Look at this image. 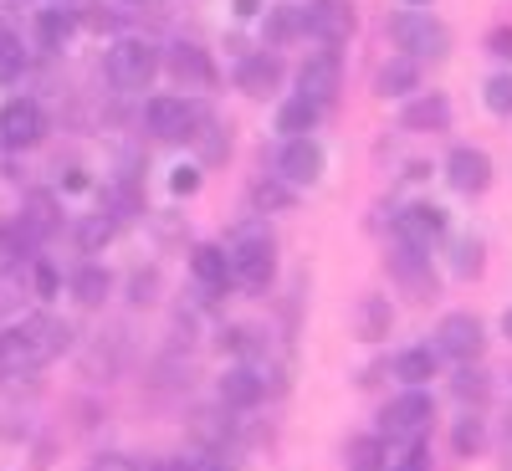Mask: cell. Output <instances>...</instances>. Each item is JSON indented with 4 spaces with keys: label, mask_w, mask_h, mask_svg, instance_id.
Returning <instances> with one entry per match:
<instances>
[{
    "label": "cell",
    "mask_w": 512,
    "mask_h": 471,
    "mask_svg": "<svg viewBox=\"0 0 512 471\" xmlns=\"http://www.w3.org/2000/svg\"><path fill=\"white\" fill-rule=\"evenodd\" d=\"M67 344H72V328L57 323V318H47V313H36L21 328L0 333V374H6V379L31 374L41 364H52L57 354H67Z\"/></svg>",
    "instance_id": "obj_1"
},
{
    "label": "cell",
    "mask_w": 512,
    "mask_h": 471,
    "mask_svg": "<svg viewBox=\"0 0 512 471\" xmlns=\"http://www.w3.org/2000/svg\"><path fill=\"white\" fill-rule=\"evenodd\" d=\"M226 256H231V277L241 287H251V292H262L277 277V246H272L262 221H241L226 236Z\"/></svg>",
    "instance_id": "obj_2"
},
{
    "label": "cell",
    "mask_w": 512,
    "mask_h": 471,
    "mask_svg": "<svg viewBox=\"0 0 512 471\" xmlns=\"http://www.w3.org/2000/svg\"><path fill=\"white\" fill-rule=\"evenodd\" d=\"M390 41L400 47V57H415V62H441L451 52V31L431 11H415V6L390 21Z\"/></svg>",
    "instance_id": "obj_3"
},
{
    "label": "cell",
    "mask_w": 512,
    "mask_h": 471,
    "mask_svg": "<svg viewBox=\"0 0 512 471\" xmlns=\"http://www.w3.org/2000/svg\"><path fill=\"white\" fill-rule=\"evenodd\" d=\"M108 82L113 88H123V93H144L149 82L159 77V67H164V57H159V47H149V41H139V36H123V41H113L108 47Z\"/></svg>",
    "instance_id": "obj_4"
},
{
    "label": "cell",
    "mask_w": 512,
    "mask_h": 471,
    "mask_svg": "<svg viewBox=\"0 0 512 471\" xmlns=\"http://www.w3.org/2000/svg\"><path fill=\"white\" fill-rule=\"evenodd\" d=\"M379 420H384V436L390 441H420L436 420V400L425 390H405V395H395L390 405H384Z\"/></svg>",
    "instance_id": "obj_5"
},
{
    "label": "cell",
    "mask_w": 512,
    "mask_h": 471,
    "mask_svg": "<svg viewBox=\"0 0 512 471\" xmlns=\"http://www.w3.org/2000/svg\"><path fill=\"white\" fill-rule=\"evenodd\" d=\"M338 88H344V62H338L333 47L313 52L303 67H297V98H308V103L328 108V103L338 98Z\"/></svg>",
    "instance_id": "obj_6"
},
{
    "label": "cell",
    "mask_w": 512,
    "mask_h": 471,
    "mask_svg": "<svg viewBox=\"0 0 512 471\" xmlns=\"http://www.w3.org/2000/svg\"><path fill=\"white\" fill-rule=\"evenodd\" d=\"M482 344H487V333H482V318L477 313H446L441 323H436V354L441 359H461V364H472L477 354H482Z\"/></svg>",
    "instance_id": "obj_7"
},
{
    "label": "cell",
    "mask_w": 512,
    "mask_h": 471,
    "mask_svg": "<svg viewBox=\"0 0 512 471\" xmlns=\"http://www.w3.org/2000/svg\"><path fill=\"white\" fill-rule=\"evenodd\" d=\"M41 134H47V113H41L36 98H11L6 108H0V149H31L41 144Z\"/></svg>",
    "instance_id": "obj_8"
},
{
    "label": "cell",
    "mask_w": 512,
    "mask_h": 471,
    "mask_svg": "<svg viewBox=\"0 0 512 471\" xmlns=\"http://www.w3.org/2000/svg\"><path fill=\"white\" fill-rule=\"evenodd\" d=\"M323 164H328L323 144H318L313 134H297V139H287L282 154H277V180H287L292 190H297V185H318V180H323Z\"/></svg>",
    "instance_id": "obj_9"
},
{
    "label": "cell",
    "mask_w": 512,
    "mask_h": 471,
    "mask_svg": "<svg viewBox=\"0 0 512 471\" xmlns=\"http://www.w3.org/2000/svg\"><path fill=\"white\" fill-rule=\"evenodd\" d=\"M303 31L318 36L323 47H338L354 31V0H308L303 6Z\"/></svg>",
    "instance_id": "obj_10"
},
{
    "label": "cell",
    "mask_w": 512,
    "mask_h": 471,
    "mask_svg": "<svg viewBox=\"0 0 512 471\" xmlns=\"http://www.w3.org/2000/svg\"><path fill=\"white\" fill-rule=\"evenodd\" d=\"M195 118H200V108H195L190 98H175V93H159V98H149V108H144V123H149L154 139H190Z\"/></svg>",
    "instance_id": "obj_11"
},
{
    "label": "cell",
    "mask_w": 512,
    "mask_h": 471,
    "mask_svg": "<svg viewBox=\"0 0 512 471\" xmlns=\"http://www.w3.org/2000/svg\"><path fill=\"white\" fill-rule=\"evenodd\" d=\"M395 236H400L405 246L431 251V246L446 236V210H441V205H431V200H415V205H405L400 216H395Z\"/></svg>",
    "instance_id": "obj_12"
},
{
    "label": "cell",
    "mask_w": 512,
    "mask_h": 471,
    "mask_svg": "<svg viewBox=\"0 0 512 471\" xmlns=\"http://www.w3.org/2000/svg\"><path fill=\"white\" fill-rule=\"evenodd\" d=\"M446 180H451V190H461V195H482V190L492 185V159H487V149L456 144V149L446 154Z\"/></svg>",
    "instance_id": "obj_13"
},
{
    "label": "cell",
    "mask_w": 512,
    "mask_h": 471,
    "mask_svg": "<svg viewBox=\"0 0 512 471\" xmlns=\"http://www.w3.org/2000/svg\"><path fill=\"white\" fill-rule=\"evenodd\" d=\"M164 67H169V77H175L185 93H195V88H216V62H210V52H200L195 41H180V47H169Z\"/></svg>",
    "instance_id": "obj_14"
},
{
    "label": "cell",
    "mask_w": 512,
    "mask_h": 471,
    "mask_svg": "<svg viewBox=\"0 0 512 471\" xmlns=\"http://www.w3.org/2000/svg\"><path fill=\"white\" fill-rule=\"evenodd\" d=\"M236 88H241L246 98H267V93H277V88H282V57H277V52H251V57H241V67H236Z\"/></svg>",
    "instance_id": "obj_15"
},
{
    "label": "cell",
    "mask_w": 512,
    "mask_h": 471,
    "mask_svg": "<svg viewBox=\"0 0 512 471\" xmlns=\"http://www.w3.org/2000/svg\"><path fill=\"white\" fill-rule=\"evenodd\" d=\"M190 272H195V282L205 287V292H226L236 277H231V256H226V246H216V241H200V246H190Z\"/></svg>",
    "instance_id": "obj_16"
},
{
    "label": "cell",
    "mask_w": 512,
    "mask_h": 471,
    "mask_svg": "<svg viewBox=\"0 0 512 471\" xmlns=\"http://www.w3.org/2000/svg\"><path fill=\"white\" fill-rule=\"evenodd\" d=\"M390 272L420 297V303H425V297H436V272H431V256H425L420 246H405L400 241V251L390 256Z\"/></svg>",
    "instance_id": "obj_17"
},
{
    "label": "cell",
    "mask_w": 512,
    "mask_h": 471,
    "mask_svg": "<svg viewBox=\"0 0 512 471\" xmlns=\"http://www.w3.org/2000/svg\"><path fill=\"white\" fill-rule=\"evenodd\" d=\"M400 123L410 128V134H441V128L451 123V103L446 93H415L400 113Z\"/></svg>",
    "instance_id": "obj_18"
},
{
    "label": "cell",
    "mask_w": 512,
    "mask_h": 471,
    "mask_svg": "<svg viewBox=\"0 0 512 471\" xmlns=\"http://www.w3.org/2000/svg\"><path fill=\"white\" fill-rule=\"evenodd\" d=\"M262 395H267V379L256 374V369L236 364V369L221 374V405H231V410H251V405H262Z\"/></svg>",
    "instance_id": "obj_19"
},
{
    "label": "cell",
    "mask_w": 512,
    "mask_h": 471,
    "mask_svg": "<svg viewBox=\"0 0 512 471\" xmlns=\"http://www.w3.org/2000/svg\"><path fill=\"white\" fill-rule=\"evenodd\" d=\"M420 88V62L415 57H390L374 72V93L379 98H410Z\"/></svg>",
    "instance_id": "obj_20"
},
{
    "label": "cell",
    "mask_w": 512,
    "mask_h": 471,
    "mask_svg": "<svg viewBox=\"0 0 512 471\" xmlns=\"http://www.w3.org/2000/svg\"><path fill=\"white\" fill-rule=\"evenodd\" d=\"M82 31V21H77V11H67V6H52V11H36V41L47 52H62L67 41Z\"/></svg>",
    "instance_id": "obj_21"
},
{
    "label": "cell",
    "mask_w": 512,
    "mask_h": 471,
    "mask_svg": "<svg viewBox=\"0 0 512 471\" xmlns=\"http://www.w3.org/2000/svg\"><path fill=\"white\" fill-rule=\"evenodd\" d=\"M390 369L405 390H425V379H436V369H441V354L436 349H405V354H395Z\"/></svg>",
    "instance_id": "obj_22"
},
{
    "label": "cell",
    "mask_w": 512,
    "mask_h": 471,
    "mask_svg": "<svg viewBox=\"0 0 512 471\" xmlns=\"http://www.w3.org/2000/svg\"><path fill=\"white\" fill-rule=\"evenodd\" d=\"M190 144H195V154H200V164H221L226 154H231V139H226V128L216 123V118H195V128H190Z\"/></svg>",
    "instance_id": "obj_23"
},
{
    "label": "cell",
    "mask_w": 512,
    "mask_h": 471,
    "mask_svg": "<svg viewBox=\"0 0 512 471\" xmlns=\"http://www.w3.org/2000/svg\"><path fill=\"white\" fill-rule=\"evenodd\" d=\"M318 118H323V108H318V103H308V98H287V103L277 108V134H287V139L313 134Z\"/></svg>",
    "instance_id": "obj_24"
},
{
    "label": "cell",
    "mask_w": 512,
    "mask_h": 471,
    "mask_svg": "<svg viewBox=\"0 0 512 471\" xmlns=\"http://www.w3.org/2000/svg\"><path fill=\"white\" fill-rule=\"evenodd\" d=\"M262 31H267V47H282V41L308 36V31H303V6H267Z\"/></svg>",
    "instance_id": "obj_25"
},
{
    "label": "cell",
    "mask_w": 512,
    "mask_h": 471,
    "mask_svg": "<svg viewBox=\"0 0 512 471\" xmlns=\"http://www.w3.org/2000/svg\"><path fill=\"white\" fill-rule=\"evenodd\" d=\"M390 323H395V313H390V303H384V297H359V308H354V328H359L364 344L384 338V333H390Z\"/></svg>",
    "instance_id": "obj_26"
},
{
    "label": "cell",
    "mask_w": 512,
    "mask_h": 471,
    "mask_svg": "<svg viewBox=\"0 0 512 471\" xmlns=\"http://www.w3.org/2000/svg\"><path fill=\"white\" fill-rule=\"evenodd\" d=\"M21 226H26L31 241L52 236V231H57V200H52L47 190H36V195L26 200V210H21Z\"/></svg>",
    "instance_id": "obj_27"
},
{
    "label": "cell",
    "mask_w": 512,
    "mask_h": 471,
    "mask_svg": "<svg viewBox=\"0 0 512 471\" xmlns=\"http://www.w3.org/2000/svg\"><path fill=\"white\" fill-rule=\"evenodd\" d=\"M292 200H297V195H292L287 180H256V185H251V205L262 210V216H267V210H292Z\"/></svg>",
    "instance_id": "obj_28"
},
{
    "label": "cell",
    "mask_w": 512,
    "mask_h": 471,
    "mask_svg": "<svg viewBox=\"0 0 512 471\" xmlns=\"http://www.w3.org/2000/svg\"><path fill=\"white\" fill-rule=\"evenodd\" d=\"M72 297H77L82 308L103 303V297H108V272H103V267H82V272L72 277Z\"/></svg>",
    "instance_id": "obj_29"
},
{
    "label": "cell",
    "mask_w": 512,
    "mask_h": 471,
    "mask_svg": "<svg viewBox=\"0 0 512 471\" xmlns=\"http://www.w3.org/2000/svg\"><path fill=\"white\" fill-rule=\"evenodd\" d=\"M344 456H349L354 471H379L384 466V436H354Z\"/></svg>",
    "instance_id": "obj_30"
},
{
    "label": "cell",
    "mask_w": 512,
    "mask_h": 471,
    "mask_svg": "<svg viewBox=\"0 0 512 471\" xmlns=\"http://www.w3.org/2000/svg\"><path fill=\"white\" fill-rule=\"evenodd\" d=\"M482 103H487L497 118H512V72H497V77H487Z\"/></svg>",
    "instance_id": "obj_31"
},
{
    "label": "cell",
    "mask_w": 512,
    "mask_h": 471,
    "mask_svg": "<svg viewBox=\"0 0 512 471\" xmlns=\"http://www.w3.org/2000/svg\"><path fill=\"white\" fill-rule=\"evenodd\" d=\"M451 441H456V451H461V456H477V451L487 446V431H482V420H477V415L456 420V436H451Z\"/></svg>",
    "instance_id": "obj_32"
},
{
    "label": "cell",
    "mask_w": 512,
    "mask_h": 471,
    "mask_svg": "<svg viewBox=\"0 0 512 471\" xmlns=\"http://www.w3.org/2000/svg\"><path fill=\"white\" fill-rule=\"evenodd\" d=\"M31 292H36V297H47V303H52V297L62 292V277H57V267H52V262H41V256L31 262Z\"/></svg>",
    "instance_id": "obj_33"
},
{
    "label": "cell",
    "mask_w": 512,
    "mask_h": 471,
    "mask_svg": "<svg viewBox=\"0 0 512 471\" xmlns=\"http://www.w3.org/2000/svg\"><path fill=\"white\" fill-rule=\"evenodd\" d=\"M21 297H26L21 272H16V267H0V313H16V308H21Z\"/></svg>",
    "instance_id": "obj_34"
},
{
    "label": "cell",
    "mask_w": 512,
    "mask_h": 471,
    "mask_svg": "<svg viewBox=\"0 0 512 471\" xmlns=\"http://www.w3.org/2000/svg\"><path fill=\"white\" fill-rule=\"evenodd\" d=\"M169 190H175V195H195L200 190V164H175V169H169Z\"/></svg>",
    "instance_id": "obj_35"
},
{
    "label": "cell",
    "mask_w": 512,
    "mask_h": 471,
    "mask_svg": "<svg viewBox=\"0 0 512 471\" xmlns=\"http://www.w3.org/2000/svg\"><path fill=\"white\" fill-rule=\"evenodd\" d=\"M456 272L461 277H477L482 272V241H461L456 246Z\"/></svg>",
    "instance_id": "obj_36"
},
{
    "label": "cell",
    "mask_w": 512,
    "mask_h": 471,
    "mask_svg": "<svg viewBox=\"0 0 512 471\" xmlns=\"http://www.w3.org/2000/svg\"><path fill=\"white\" fill-rule=\"evenodd\" d=\"M456 395H461V400H482V395H487V379H482L477 369H461V374H456Z\"/></svg>",
    "instance_id": "obj_37"
},
{
    "label": "cell",
    "mask_w": 512,
    "mask_h": 471,
    "mask_svg": "<svg viewBox=\"0 0 512 471\" xmlns=\"http://www.w3.org/2000/svg\"><path fill=\"white\" fill-rule=\"evenodd\" d=\"M108 236H113V221H103V216H93L88 226H82V246H88V251H98Z\"/></svg>",
    "instance_id": "obj_38"
},
{
    "label": "cell",
    "mask_w": 512,
    "mask_h": 471,
    "mask_svg": "<svg viewBox=\"0 0 512 471\" xmlns=\"http://www.w3.org/2000/svg\"><path fill=\"white\" fill-rule=\"evenodd\" d=\"M77 21L88 26V31H118V16L113 11H98V6L93 11H77Z\"/></svg>",
    "instance_id": "obj_39"
},
{
    "label": "cell",
    "mask_w": 512,
    "mask_h": 471,
    "mask_svg": "<svg viewBox=\"0 0 512 471\" xmlns=\"http://www.w3.org/2000/svg\"><path fill=\"white\" fill-rule=\"evenodd\" d=\"M487 52L502 57V62H512V26H497V31L487 36Z\"/></svg>",
    "instance_id": "obj_40"
},
{
    "label": "cell",
    "mask_w": 512,
    "mask_h": 471,
    "mask_svg": "<svg viewBox=\"0 0 512 471\" xmlns=\"http://www.w3.org/2000/svg\"><path fill=\"white\" fill-rule=\"evenodd\" d=\"M395 471H431V456H425V446L410 441V451H405V461H395Z\"/></svg>",
    "instance_id": "obj_41"
},
{
    "label": "cell",
    "mask_w": 512,
    "mask_h": 471,
    "mask_svg": "<svg viewBox=\"0 0 512 471\" xmlns=\"http://www.w3.org/2000/svg\"><path fill=\"white\" fill-rule=\"evenodd\" d=\"M88 471H139V466L128 461V456H98V461H93Z\"/></svg>",
    "instance_id": "obj_42"
},
{
    "label": "cell",
    "mask_w": 512,
    "mask_h": 471,
    "mask_svg": "<svg viewBox=\"0 0 512 471\" xmlns=\"http://www.w3.org/2000/svg\"><path fill=\"white\" fill-rule=\"evenodd\" d=\"M236 16H262V0H236Z\"/></svg>",
    "instance_id": "obj_43"
},
{
    "label": "cell",
    "mask_w": 512,
    "mask_h": 471,
    "mask_svg": "<svg viewBox=\"0 0 512 471\" xmlns=\"http://www.w3.org/2000/svg\"><path fill=\"white\" fill-rule=\"evenodd\" d=\"M154 471H200V466H195V461H159Z\"/></svg>",
    "instance_id": "obj_44"
},
{
    "label": "cell",
    "mask_w": 512,
    "mask_h": 471,
    "mask_svg": "<svg viewBox=\"0 0 512 471\" xmlns=\"http://www.w3.org/2000/svg\"><path fill=\"white\" fill-rule=\"evenodd\" d=\"M502 333H507V338H512V308H507V313H502Z\"/></svg>",
    "instance_id": "obj_45"
},
{
    "label": "cell",
    "mask_w": 512,
    "mask_h": 471,
    "mask_svg": "<svg viewBox=\"0 0 512 471\" xmlns=\"http://www.w3.org/2000/svg\"><path fill=\"white\" fill-rule=\"evenodd\" d=\"M405 6H415V11H425V6H436V0H405Z\"/></svg>",
    "instance_id": "obj_46"
},
{
    "label": "cell",
    "mask_w": 512,
    "mask_h": 471,
    "mask_svg": "<svg viewBox=\"0 0 512 471\" xmlns=\"http://www.w3.org/2000/svg\"><path fill=\"white\" fill-rule=\"evenodd\" d=\"M123 6H149V0H123Z\"/></svg>",
    "instance_id": "obj_47"
}]
</instances>
